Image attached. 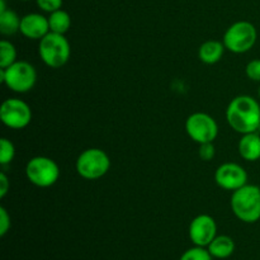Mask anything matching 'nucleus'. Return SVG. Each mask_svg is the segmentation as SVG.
Instances as JSON below:
<instances>
[{
	"mask_svg": "<svg viewBox=\"0 0 260 260\" xmlns=\"http://www.w3.org/2000/svg\"><path fill=\"white\" fill-rule=\"evenodd\" d=\"M226 119L238 134L256 132L260 124V104L250 95L236 96L228 106Z\"/></svg>",
	"mask_w": 260,
	"mask_h": 260,
	"instance_id": "nucleus-1",
	"label": "nucleus"
},
{
	"mask_svg": "<svg viewBox=\"0 0 260 260\" xmlns=\"http://www.w3.org/2000/svg\"><path fill=\"white\" fill-rule=\"evenodd\" d=\"M231 210L234 215L245 223L260 220V187L246 184L234 190L231 196Z\"/></svg>",
	"mask_w": 260,
	"mask_h": 260,
	"instance_id": "nucleus-2",
	"label": "nucleus"
},
{
	"mask_svg": "<svg viewBox=\"0 0 260 260\" xmlns=\"http://www.w3.org/2000/svg\"><path fill=\"white\" fill-rule=\"evenodd\" d=\"M37 81L35 66L27 61H15L13 65L0 69V83L15 93H28Z\"/></svg>",
	"mask_w": 260,
	"mask_h": 260,
	"instance_id": "nucleus-3",
	"label": "nucleus"
},
{
	"mask_svg": "<svg viewBox=\"0 0 260 260\" xmlns=\"http://www.w3.org/2000/svg\"><path fill=\"white\" fill-rule=\"evenodd\" d=\"M38 53L48 68L60 69L68 63L71 55V47L65 35L50 32L40 40Z\"/></svg>",
	"mask_w": 260,
	"mask_h": 260,
	"instance_id": "nucleus-4",
	"label": "nucleus"
},
{
	"mask_svg": "<svg viewBox=\"0 0 260 260\" xmlns=\"http://www.w3.org/2000/svg\"><path fill=\"white\" fill-rule=\"evenodd\" d=\"M76 173L86 180H96L111 169V159L102 149L91 147L81 152L76 159Z\"/></svg>",
	"mask_w": 260,
	"mask_h": 260,
	"instance_id": "nucleus-5",
	"label": "nucleus"
},
{
	"mask_svg": "<svg viewBox=\"0 0 260 260\" xmlns=\"http://www.w3.org/2000/svg\"><path fill=\"white\" fill-rule=\"evenodd\" d=\"M258 40V32L253 23L240 20L228 28L223 36L226 50L234 53H245L254 47Z\"/></svg>",
	"mask_w": 260,
	"mask_h": 260,
	"instance_id": "nucleus-6",
	"label": "nucleus"
},
{
	"mask_svg": "<svg viewBox=\"0 0 260 260\" xmlns=\"http://www.w3.org/2000/svg\"><path fill=\"white\" fill-rule=\"evenodd\" d=\"M25 177L36 187H52L60 178V168L51 157L35 156L25 165Z\"/></svg>",
	"mask_w": 260,
	"mask_h": 260,
	"instance_id": "nucleus-7",
	"label": "nucleus"
},
{
	"mask_svg": "<svg viewBox=\"0 0 260 260\" xmlns=\"http://www.w3.org/2000/svg\"><path fill=\"white\" fill-rule=\"evenodd\" d=\"M185 131L193 141L201 145L215 141L218 135V124L210 114L196 112L185 121Z\"/></svg>",
	"mask_w": 260,
	"mask_h": 260,
	"instance_id": "nucleus-8",
	"label": "nucleus"
},
{
	"mask_svg": "<svg viewBox=\"0 0 260 260\" xmlns=\"http://www.w3.org/2000/svg\"><path fill=\"white\" fill-rule=\"evenodd\" d=\"M0 119L12 129L25 128L32 121V109L22 99L8 98L0 108Z\"/></svg>",
	"mask_w": 260,
	"mask_h": 260,
	"instance_id": "nucleus-9",
	"label": "nucleus"
},
{
	"mask_svg": "<svg viewBox=\"0 0 260 260\" xmlns=\"http://www.w3.org/2000/svg\"><path fill=\"white\" fill-rule=\"evenodd\" d=\"M215 180L222 189L234 192L248 184V173L236 162H225L216 169Z\"/></svg>",
	"mask_w": 260,
	"mask_h": 260,
	"instance_id": "nucleus-10",
	"label": "nucleus"
},
{
	"mask_svg": "<svg viewBox=\"0 0 260 260\" xmlns=\"http://www.w3.org/2000/svg\"><path fill=\"white\" fill-rule=\"evenodd\" d=\"M217 236V225L210 215H200L189 225V239L196 246H208Z\"/></svg>",
	"mask_w": 260,
	"mask_h": 260,
	"instance_id": "nucleus-11",
	"label": "nucleus"
},
{
	"mask_svg": "<svg viewBox=\"0 0 260 260\" xmlns=\"http://www.w3.org/2000/svg\"><path fill=\"white\" fill-rule=\"evenodd\" d=\"M19 32L29 40H42L47 33H50L48 18L38 13L24 15L20 19Z\"/></svg>",
	"mask_w": 260,
	"mask_h": 260,
	"instance_id": "nucleus-12",
	"label": "nucleus"
},
{
	"mask_svg": "<svg viewBox=\"0 0 260 260\" xmlns=\"http://www.w3.org/2000/svg\"><path fill=\"white\" fill-rule=\"evenodd\" d=\"M238 150L240 156L246 161H258L260 159V135L258 132L241 135Z\"/></svg>",
	"mask_w": 260,
	"mask_h": 260,
	"instance_id": "nucleus-13",
	"label": "nucleus"
},
{
	"mask_svg": "<svg viewBox=\"0 0 260 260\" xmlns=\"http://www.w3.org/2000/svg\"><path fill=\"white\" fill-rule=\"evenodd\" d=\"M225 48L223 42H220V41H206L201 45L200 50H198V57L202 62L207 63V65H213L222 58Z\"/></svg>",
	"mask_w": 260,
	"mask_h": 260,
	"instance_id": "nucleus-14",
	"label": "nucleus"
},
{
	"mask_svg": "<svg viewBox=\"0 0 260 260\" xmlns=\"http://www.w3.org/2000/svg\"><path fill=\"white\" fill-rule=\"evenodd\" d=\"M211 255L216 259H226L231 256L235 251V243L228 235L216 236L210 245L207 246Z\"/></svg>",
	"mask_w": 260,
	"mask_h": 260,
	"instance_id": "nucleus-15",
	"label": "nucleus"
},
{
	"mask_svg": "<svg viewBox=\"0 0 260 260\" xmlns=\"http://www.w3.org/2000/svg\"><path fill=\"white\" fill-rule=\"evenodd\" d=\"M48 24H50V32L65 35L71 27V17L66 10L58 9L56 12L50 13Z\"/></svg>",
	"mask_w": 260,
	"mask_h": 260,
	"instance_id": "nucleus-16",
	"label": "nucleus"
},
{
	"mask_svg": "<svg viewBox=\"0 0 260 260\" xmlns=\"http://www.w3.org/2000/svg\"><path fill=\"white\" fill-rule=\"evenodd\" d=\"M20 19L15 12L5 9L0 12V32L4 36H12L19 32Z\"/></svg>",
	"mask_w": 260,
	"mask_h": 260,
	"instance_id": "nucleus-17",
	"label": "nucleus"
},
{
	"mask_svg": "<svg viewBox=\"0 0 260 260\" xmlns=\"http://www.w3.org/2000/svg\"><path fill=\"white\" fill-rule=\"evenodd\" d=\"M17 61V48L10 41L0 42V69H5Z\"/></svg>",
	"mask_w": 260,
	"mask_h": 260,
	"instance_id": "nucleus-18",
	"label": "nucleus"
},
{
	"mask_svg": "<svg viewBox=\"0 0 260 260\" xmlns=\"http://www.w3.org/2000/svg\"><path fill=\"white\" fill-rule=\"evenodd\" d=\"M15 156V147L10 140L3 137L0 140V164L8 165L13 161Z\"/></svg>",
	"mask_w": 260,
	"mask_h": 260,
	"instance_id": "nucleus-19",
	"label": "nucleus"
},
{
	"mask_svg": "<svg viewBox=\"0 0 260 260\" xmlns=\"http://www.w3.org/2000/svg\"><path fill=\"white\" fill-rule=\"evenodd\" d=\"M212 258L213 256L211 255L208 249H205L203 246H194L188 249L179 260H212Z\"/></svg>",
	"mask_w": 260,
	"mask_h": 260,
	"instance_id": "nucleus-20",
	"label": "nucleus"
},
{
	"mask_svg": "<svg viewBox=\"0 0 260 260\" xmlns=\"http://www.w3.org/2000/svg\"><path fill=\"white\" fill-rule=\"evenodd\" d=\"M245 74L250 80L260 83V58H255L248 62L245 68Z\"/></svg>",
	"mask_w": 260,
	"mask_h": 260,
	"instance_id": "nucleus-21",
	"label": "nucleus"
},
{
	"mask_svg": "<svg viewBox=\"0 0 260 260\" xmlns=\"http://www.w3.org/2000/svg\"><path fill=\"white\" fill-rule=\"evenodd\" d=\"M36 3L41 10L47 13H53L62 7V0H36Z\"/></svg>",
	"mask_w": 260,
	"mask_h": 260,
	"instance_id": "nucleus-22",
	"label": "nucleus"
},
{
	"mask_svg": "<svg viewBox=\"0 0 260 260\" xmlns=\"http://www.w3.org/2000/svg\"><path fill=\"white\" fill-rule=\"evenodd\" d=\"M215 146L213 142H206V144L200 145V150H198V155L203 161H210L215 157Z\"/></svg>",
	"mask_w": 260,
	"mask_h": 260,
	"instance_id": "nucleus-23",
	"label": "nucleus"
},
{
	"mask_svg": "<svg viewBox=\"0 0 260 260\" xmlns=\"http://www.w3.org/2000/svg\"><path fill=\"white\" fill-rule=\"evenodd\" d=\"M10 226H12V222H10L9 213L4 207H0V236L2 238L7 235L8 231L10 230Z\"/></svg>",
	"mask_w": 260,
	"mask_h": 260,
	"instance_id": "nucleus-24",
	"label": "nucleus"
},
{
	"mask_svg": "<svg viewBox=\"0 0 260 260\" xmlns=\"http://www.w3.org/2000/svg\"><path fill=\"white\" fill-rule=\"evenodd\" d=\"M10 183L8 179L7 174L4 172L0 173V198H4L7 196V193L9 192Z\"/></svg>",
	"mask_w": 260,
	"mask_h": 260,
	"instance_id": "nucleus-25",
	"label": "nucleus"
},
{
	"mask_svg": "<svg viewBox=\"0 0 260 260\" xmlns=\"http://www.w3.org/2000/svg\"><path fill=\"white\" fill-rule=\"evenodd\" d=\"M256 132H258V134L260 135V124H259V127H258V131H256Z\"/></svg>",
	"mask_w": 260,
	"mask_h": 260,
	"instance_id": "nucleus-26",
	"label": "nucleus"
},
{
	"mask_svg": "<svg viewBox=\"0 0 260 260\" xmlns=\"http://www.w3.org/2000/svg\"><path fill=\"white\" fill-rule=\"evenodd\" d=\"M258 95H259V98H260V86H259V90H258Z\"/></svg>",
	"mask_w": 260,
	"mask_h": 260,
	"instance_id": "nucleus-27",
	"label": "nucleus"
},
{
	"mask_svg": "<svg viewBox=\"0 0 260 260\" xmlns=\"http://www.w3.org/2000/svg\"><path fill=\"white\" fill-rule=\"evenodd\" d=\"M20 2H28V0H20Z\"/></svg>",
	"mask_w": 260,
	"mask_h": 260,
	"instance_id": "nucleus-28",
	"label": "nucleus"
}]
</instances>
